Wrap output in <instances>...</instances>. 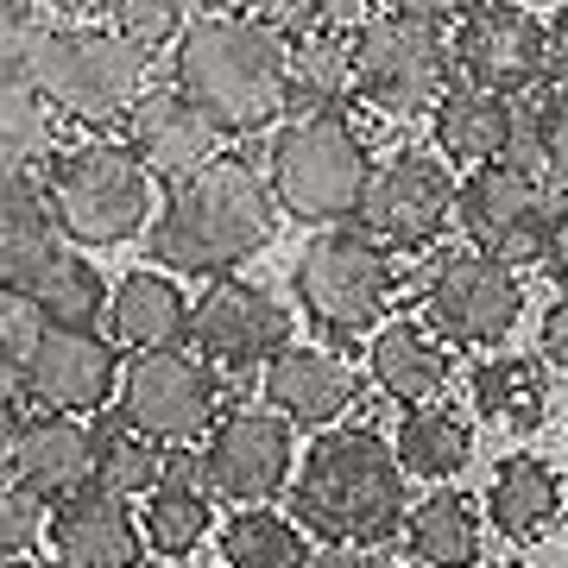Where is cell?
<instances>
[{
    "mask_svg": "<svg viewBox=\"0 0 568 568\" xmlns=\"http://www.w3.org/2000/svg\"><path fill=\"white\" fill-rule=\"evenodd\" d=\"M278 215L284 209L260 164L241 152H215L196 171L164 183V209H152V227H145V253L152 265H171L190 278H222L272 246Z\"/></svg>",
    "mask_w": 568,
    "mask_h": 568,
    "instance_id": "1",
    "label": "cell"
},
{
    "mask_svg": "<svg viewBox=\"0 0 568 568\" xmlns=\"http://www.w3.org/2000/svg\"><path fill=\"white\" fill-rule=\"evenodd\" d=\"M171 82L222 133L253 140L291 114V32L260 13H196L171 44Z\"/></svg>",
    "mask_w": 568,
    "mask_h": 568,
    "instance_id": "2",
    "label": "cell"
},
{
    "mask_svg": "<svg viewBox=\"0 0 568 568\" xmlns=\"http://www.w3.org/2000/svg\"><path fill=\"white\" fill-rule=\"evenodd\" d=\"M405 462L379 429H335L291 474V518L335 549H379L405 530Z\"/></svg>",
    "mask_w": 568,
    "mask_h": 568,
    "instance_id": "3",
    "label": "cell"
},
{
    "mask_svg": "<svg viewBox=\"0 0 568 568\" xmlns=\"http://www.w3.org/2000/svg\"><path fill=\"white\" fill-rule=\"evenodd\" d=\"M44 196L58 209L63 241L77 246H126L152 227V171L126 140L89 133L44 159Z\"/></svg>",
    "mask_w": 568,
    "mask_h": 568,
    "instance_id": "4",
    "label": "cell"
},
{
    "mask_svg": "<svg viewBox=\"0 0 568 568\" xmlns=\"http://www.w3.org/2000/svg\"><path fill=\"white\" fill-rule=\"evenodd\" d=\"M32 82L39 95L58 108V121L70 126H108L140 102V89L152 82V51L121 39L114 26H82V20H51L39 58H32Z\"/></svg>",
    "mask_w": 568,
    "mask_h": 568,
    "instance_id": "5",
    "label": "cell"
},
{
    "mask_svg": "<svg viewBox=\"0 0 568 568\" xmlns=\"http://www.w3.org/2000/svg\"><path fill=\"white\" fill-rule=\"evenodd\" d=\"M366 140L347 114H291L272 133L265 152V183L291 222L304 227H335L361 209L366 190Z\"/></svg>",
    "mask_w": 568,
    "mask_h": 568,
    "instance_id": "6",
    "label": "cell"
},
{
    "mask_svg": "<svg viewBox=\"0 0 568 568\" xmlns=\"http://www.w3.org/2000/svg\"><path fill=\"white\" fill-rule=\"evenodd\" d=\"M291 291L304 316L335 342H361L366 328H379L392 316V297H398V272H392L386 246L373 234H347V227H328L297 253L291 265Z\"/></svg>",
    "mask_w": 568,
    "mask_h": 568,
    "instance_id": "7",
    "label": "cell"
},
{
    "mask_svg": "<svg viewBox=\"0 0 568 568\" xmlns=\"http://www.w3.org/2000/svg\"><path fill=\"white\" fill-rule=\"evenodd\" d=\"M455 58H448V32L443 20L424 13H366L354 26V82H361V102L386 121H410L429 114L443 102Z\"/></svg>",
    "mask_w": 568,
    "mask_h": 568,
    "instance_id": "8",
    "label": "cell"
},
{
    "mask_svg": "<svg viewBox=\"0 0 568 568\" xmlns=\"http://www.w3.org/2000/svg\"><path fill=\"white\" fill-rule=\"evenodd\" d=\"M133 429H145L164 448L203 443L215 417H222V373L196 354V347H133V361H121V392H114Z\"/></svg>",
    "mask_w": 568,
    "mask_h": 568,
    "instance_id": "9",
    "label": "cell"
},
{
    "mask_svg": "<svg viewBox=\"0 0 568 568\" xmlns=\"http://www.w3.org/2000/svg\"><path fill=\"white\" fill-rule=\"evenodd\" d=\"M562 209L568 196L544 171H530L518 159H493V164H474V178L462 183L455 222L467 227V246H480V253L506 265H537Z\"/></svg>",
    "mask_w": 568,
    "mask_h": 568,
    "instance_id": "10",
    "label": "cell"
},
{
    "mask_svg": "<svg viewBox=\"0 0 568 568\" xmlns=\"http://www.w3.org/2000/svg\"><path fill=\"white\" fill-rule=\"evenodd\" d=\"M455 196H462V183L448 178V164L436 152L398 145V152H386V159L366 171L354 222H361V234H373V241L386 246V253H424L455 222Z\"/></svg>",
    "mask_w": 568,
    "mask_h": 568,
    "instance_id": "11",
    "label": "cell"
},
{
    "mask_svg": "<svg viewBox=\"0 0 568 568\" xmlns=\"http://www.w3.org/2000/svg\"><path fill=\"white\" fill-rule=\"evenodd\" d=\"M448 58H455L462 82L518 102L530 89H544V77L556 70V44H549V26L530 13L525 0H474L455 20Z\"/></svg>",
    "mask_w": 568,
    "mask_h": 568,
    "instance_id": "12",
    "label": "cell"
},
{
    "mask_svg": "<svg viewBox=\"0 0 568 568\" xmlns=\"http://www.w3.org/2000/svg\"><path fill=\"white\" fill-rule=\"evenodd\" d=\"M424 310L429 328L448 335L455 347H499L525 316V284L506 260H493L480 246H462V253H443L429 265Z\"/></svg>",
    "mask_w": 568,
    "mask_h": 568,
    "instance_id": "13",
    "label": "cell"
},
{
    "mask_svg": "<svg viewBox=\"0 0 568 568\" xmlns=\"http://www.w3.org/2000/svg\"><path fill=\"white\" fill-rule=\"evenodd\" d=\"M190 347L203 354L222 379H253L265 373V361L291 347V310L260 291V284L234 278H209V291L190 304Z\"/></svg>",
    "mask_w": 568,
    "mask_h": 568,
    "instance_id": "14",
    "label": "cell"
},
{
    "mask_svg": "<svg viewBox=\"0 0 568 568\" xmlns=\"http://www.w3.org/2000/svg\"><path fill=\"white\" fill-rule=\"evenodd\" d=\"M32 410H70L89 417L121 392V342L102 335L95 323H44L20 379H13Z\"/></svg>",
    "mask_w": 568,
    "mask_h": 568,
    "instance_id": "15",
    "label": "cell"
},
{
    "mask_svg": "<svg viewBox=\"0 0 568 568\" xmlns=\"http://www.w3.org/2000/svg\"><path fill=\"white\" fill-rule=\"evenodd\" d=\"M291 417L272 405H234L203 436V480L215 499L272 506L278 493H291Z\"/></svg>",
    "mask_w": 568,
    "mask_h": 568,
    "instance_id": "16",
    "label": "cell"
},
{
    "mask_svg": "<svg viewBox=\"0 0 568 568\" xmlns=\"http://www.w3.org/2000/svg\"><path fill=\"white\" fill-rule=\"evenodd\" d=\"M121 140L140 152V164L152 171L159 183H171V178H183V171H196L203 159H215L222 152V126L209 121L203 108L183 95L178 82H145L140 89V102L121 114Z\"/></svg>",
    "mask_w": 568,
    "mask_h": 568,
    "instance_id": "17",
    "label": "cell"
},
{
    "mask_svg": "<svg viewBox=\"0 0 568 568\" xmlns=\"http://www.w3.org/2000/svg\"><path fill=\"white\" fill-rule=\"evenodd\" d=\"M44 544L58 568H140L145 562V530L140 511H126L121 493L82 487L51 506Z\"/></svg>",
    "mask_w": 568,
    "mask_h": 568,
    "instance_id": "18",
    "label": "cell"
},
{
    "mask_svg": "<svg viewBox=\"0 0 568 568\" xmlns=\"http://www.w3.org/2000/svg\"><path fill=\"white\" fill-rule=\"evenodd\" d=\"M354 398H361V373L335 347H278L265 361V405L284 410L291 424L328 429L354 410Z\"/></svg>",
    "mask_w": 568,
    "mask_h": 568,
    "instance_id": "19",
    "label": "cell"
},
{
    "mask_svg": "<svg viewBox=\"0 0 568 568\" xmlns=\"http://www.w3.org/2000/svg\"><path fill=\"white\" fill-rule=\"evenodd\" d=\"M13 480H20L32 499L58 506L70 493L95 487V424H82L70 410H39L20 424V443H13Z\"/></svg>",
    "mask_w": 568,
    "mask_h": 568,
    "instance_id": "20",
    "label": "cell"
},
{
    "mask_svg": "<svg viewBox=\"0 0 568 568\" xmlns=\"http://www.w3.org/2000/svg\"><path fill=\"white\" fill-rule=\"evenodd\" d=\"M429 126H436V152L448 164H493L511 159L518 140H525V121H518V102L511 95H493V89H443V102L429 108Z\"/></svg>",
    "mask_w": 568,
    "mask_h": 568,
    "instance_id": "21",
    "label": "cell"
},
{
    "mask_svg": "<svg viewBox=\"0 0 568 568\" xmlns=\"http://www.w3.org/2000/svg\"><path fill=\"white\" fill-rule=\"evenodd\" d=\"M58 253H63V227L51 196H44V178L39 171L0 178V284L26 291Z\"/></svg>",
    "mask_w": 568,
    "mask_h": 568,
    "instance_id": "22",
    "label": "cell"
},
{
    "mask_svg": "<svg viewBox=\"0 0 568 568\" xmlns=\"http://www.w3.org/2000/svg\"><path fill=\"white\" fill-rule=\"evenodd\" d=\"M215 525V493L203 480V455H171L164 480L145 493L140 506V530L152 556H190Z\"/></svg>",
    "mask_w": 568,
    "mask_h": 568,
    "instance_id": "23",
    "label": "cell"
},
{
    "mask_svg": "<svg viewBox=\"0 0 568 568\" xmlns=\"http://www.w3.org/2000/svg\"><path fill=\"white\" fill-rule=\"evenodd\" d=\"M366 366H373V386L405 410L436 405L448 392V347L424 323H386L366 347Z\"/></svg>",
    "mask_w": 568,
    "mask_h": 568,
    "instance_id": "24",
    "label": "cell"
},
{
    "mask_svg": "<svg viewBox=\"0 0 568 568\" xmlns=\"http://www.w3.org/2000/svg\"><path fill=\"white\" fill-rule=\"evenodd\" d=\"M108 335L121 347H178L190 342V297L171 272H126L108 291Z\"/></svg>",
    "mask_w": 568,
    "mask_h": 568,
    "instance_id": "25",
    "label": "cell"
},
{
    "mask_svg": "<svg viewBox=\"0 0 568 568\" xmlns=\"http://www.w3.org/2000/svg\"><path fill=\"white\" fill-rule=\"evenodd\" d=\"M487 518L511 544H544L556 530V518H562V474L549 462H537V455L499 462V474L487 487Z\"/></svg>",
    "mask_w": 568,
    "mask_h": 568,
    "instance_id": "26",
    "label": "cell"
},
{
    "mask_svg": "<svg viewBox=\"0 0 568 568\" xmlns=\"http://www.w3.org/2000/svg\"><path fill=\"white\" fill-rule=\"evenodd\" d=\"M354 102V32H291V114H347Z\"/></svg>",
    "mask_w": 568,
    "mask_h": 568,
    "instance_id": "27",
    "label": "cell"
},
{
    "mask_svg": "<svg viewBox=\"0 0 568 568\" xmlns=\"http://www.w3.org/2000/svg\"><path fill=\"white\" fill-rule=\"evenodd\" d=\"M467 398L480 417L506 429H544V410H549V373L525 354H493L487 366H474V379H467Z\"/></svg>",
    "mask_w": 568,
    "mask_h": 568,
    "instance_id": "28",
    "label": "cell"
},
{
    "mask_svg": "<svg viewBox=\"0 0 568 568\" xmlns=\"http://www.w3.org/2000/svg\"><path fill=\"white\" fill-rule=\"evenodd\" d=\"M405 544L424 568H474L480 562V511L467 493H429L417 511H405Z\"/></svg>",
    "mask_w": 568,
    "mask_h": 568,
    "instance_id": "29",
    "label": "cell"
},
{
    "mask_svg": "<svg viewBox=\"0 0 568 568\" xmlns=\"http://www.w3.org/2000/svg\"><path fill=\"white\" fill-rule=\"evenodd\" d=\"M58 152V108L39 95V82H0V178L44 171Z\"/></svg>",
    "mask_w": 568,
    "mask_h": 568,
    "instance_id": "30",
    "label": "cell"
},
{
    "mask_svg": "<svg viewBox=\"0 0 568 568\" xmlns=\"http://www.w3.org/2000/svg\"><path fill=\"white\" fill-rule=\"evenodd\" d=\"M392 448H398L405 474H417V480H455L467 467V455H474V429H467L455 410L417 405L405 424H398Z\"/></svg>",
    "mask_w": 568,
    "mask_h": 568,
    "instance_id": "31",
    "label": "cell"
},
{
    "mask_svg": "<svg viewBox=\"0 0 568 568\" xmlns=\"http://www.w3.org/2000/svg\"><path fill=\"white\" fill-rule=\"evenodd\" d=\"M164 480V443H152L145 429H133L114 410L95 424V487L121 493V499H145Z\"/></svg>",
    "mask_w": 568,
    "mask_h": 568,
    "instance_id": "32",
    "label": "cell"
},
{
    "mask_svg": "<svg viewBox=\"0 0 568 568\" xmlns=\"http://www.w3.org/2000/svg\"><path fill=\"white\" fill-rule=\"evenodd\" d=\"M310 544L297 518H278L272 506H241L222 525V562L227 568H304Z\"/></svg>",
    "mask_w": 568,
    "mask_h": 568,
    "instance_id": "33",
    "label": "cell"
},
{
    "mask_svg": "<svg viewBox=\"0 0 568 568\" xmlns=\"http://www.w3.org/2000/svg\"><path fill=\"white\" fill-rule=\"evenodd\" d=\"M26 291L44 323H102L108 316V278L82 253H58Z\"/></svg>",
    "mask_w": 568,
    "mask_h": 568,
    "instance_id": "34",
    "label": "cell"
},
{
    "mask_svg": "<svg viewBox=\"0 0 568 568\" xmlns=\"http://www.w3.org/2000/svg\"><path fill=\"white\" fill-rule=\"evenodd\" d=\"M44 32H51V7L44 0H0V82H32Z\"/></svg>",
    "mask_w": 568,
    "mask_h": 568,
    "instance_id": "35",
    "label": "cell"
},
{
    "mask_svg": "<svg viewBox=\"0 0 568 568\" xmlns=\"http://www.w3.org/2000/svg\"><path fill=\"white\" fill-rule=\"evenodd\" d=\"M102 20L133 39L140 51H164V44H178V32L190 26V0H108Z\"/></svg>",
    "mask_w": 568,
    "mask_h": 568,
    "instance_id": "36",
    "label": "cell"
},
{
    "mask_svg": "<svg viewBox=\"0 0 568 568\" xmlns=\"http://www.w3.org/2000/svg\"><path fill=\"white\" fill-rule=\"evenodd\" d=\"M39 304H32V291H20V284H0V386L13 392V379H20L26 354H32V342H39Z\"/></svg>",
    "mask_w": 568,
    "mask_h": 568,
    "instance_id": "37",
    "label": "cell"
},
{
    "mask_svg": "<svg viewBox=\"0 0 568 568\" xmlns=\"http://www.w3.org/2000/svg\"><path fill=\"white\" fill-rule=\"evenodd\" d=\"M44 518H51V506H44V499H32L13 474H0V562H20V556H32V549H39V537H44Z\"/></svg>",
    "mask_w": 568,
    "mask_h": 568,
    "instance_id": "38",
    "label": "cell"
},
{
    "mask_svg": "<svg viewBox=\"0 0 568 568\" xmlns=\"http://www.w3.org/2000/svg\"><path fill=\"white\" fill-rule=\"evenodd\" d=\"M284 32H354L373 0H272Z\"/></svg>",
    "mask_w": 568,
    "mask_h": 568,
    "instance_id": "39",
    "label": "cell"
},
{
    "mask_svg": "<svg viewBox=\"0 0 568 568\" xmlns=\"http://www.w3.org/2000/svg\"><path fill=\"white\" fill-rule=\"evenodd\" d=\"M530 145H537V159L549 164V178L568 183V82L549 89L544 108L530 114Z\"/></svg>",
    "mask_w": 568,
    "mask_h": 568,
    "instance_id": "40",
    "label": "cell"
},
{
    "mask_svg": "<svg viewBox=\"0 0 568 568\" xmlns=\"http://www.w3.org/2000/svg\"><path fill=\"white\" fill-rule=\"evenodd\" d=\"M537 347H544L549 366H562V373H568V291L544 310V323H537Z\"/></svg>",
    "mask_w": 568,
    "mask_h": 568,
    "instance_id": "41",
    "label": "cell"
},
{
    "mask_svg": "<svg viewBox=\"0 0 568 568\" xmlns=\"http://www.w3.org/2000/svg\"><path fill=\"white\" fill-rule=\"evenodd\" d=\"M20 424H26V410L13 405V392L0 386V474H13V443H20Z\"/></svg>",
    "mask_w": 568,
    "mask_h": 568,
    "instance_id": "42",
    "label": "cell"
},
{
    "mask_svg": "<svg viewBox=\"0 0 568 568\" xmlns=\"http://www.w3.org/2000/svg\"><path fill=\"white\" fill-rule=\"evenodd\" d=\"M379 7H392V13H424V20H462L467 7H474V0H379Z\"/></svg>",
    "mask_w": 568,
    "mask_h": 568,
    "instance_id": "43",
    "label": "cell"
},
{
    "mask_svg": "<svg viewBox=\"0 0 568 568\" xmlns=\"http://www.w3.org/2000/svg\"><path fill=\"white\" fill-rule=\"evenodd\" d=\"M544 265H549V278L568 291V209L556 215V234H549V246H544Z\"/></svg>",
    "mask_w": 568,
    "mask_h": 568,
    "instance_id": "44",
    "label": "cell"
},
{
    "mask_svg": "<svg viewBox=\"0 0 568 568\" xmlns=\"http://www.w3.org/2000/svg\"><path fill=\"white\" fill-rule=\"evenodd\" d=\"M190 7H203V13H260L272 0H190Z\"/></svg>",
    "mask_w": 568,
    "mask_h": 568,
    "instance_id": "45",
    "label": "cell"
},
{
    "mask_svg": "<svg viewBox=\"0 0 568 568\" xmlns=\"http://www.w3.org/2000/svg\"><path fill=\"white\" fill-rule=\"evenodd\" d=\"M549 44H556V70H568V0H562V20L549 26Z\"/></svg>",
    "mask_w": 568,
    "mask_h": 568,
    "instance_id": "46",
    "label": "cell"
},
{
    "mask_svg": "<svg viewBox=\"0 0 568 568\" xmlns=\"http://www.w3.org/2000/svg\"><path fill=\"white\" fill-rule=\"evenodd\" d=\"M44 7H51V13H102L108 0H44Z\"/></svg>",
    "mask_w": 568,
    "mask_h": 568,
    "instance_id": "47",
    "label": "cell"
},
{
    "mask_svg": "<svg viewBox=\"0 0 568 568\" xmlns=\"http://www.w3.org/2000/svg\"><path fill=\"white\" fill-rule=\"evenodd\" d=\"M0 568H58V562H32V556H20V562H0Z\"/></svg>",
    "mask_w": 568,
    "mask_h": 568,
    "instance_id": "48",
    "label": "cell"
},
{
    "mask_svg": "<svg viewBox=\"0 0 568 568\" xmlns=\"http://www.w3.org/2000/svg\"><path fill=\"white\" fill-rule=\"evenodd\" d=\"M525 7H562V0H525Z\"/></svg>",
    "mask_w": 568,
    "mask_h": 568,
    "instance_id": "49",
    "label": "cell"
},
{
    "mask_svg": "<svg viewBox=\"0 0 568 568\" xmlns=\"http://www.w3.org/2000/svg\"><path fill=\"white\" fill-rule=\"evenodd\" d=\"M487 568H525V562H487Z\"/></svg>",
    "mask_w": 568,
    "mask_h": 568,
    "instance_id": "50",
    "label": "cell"
},
{
    "mask_svg": "<svg viewBox=\"0 0 568 568\" xmlns=\"http://www.w3.org/2000/svg\"><path fill=\"white\" fill-rule=\"evenodd\" d=\"M222 568H227V562H222Z\"/></svg>",
    "mask_w": 568,
    "mask_h": 568,
    "instance_id": "51",
    "label": "cell"
}]
</instances>
